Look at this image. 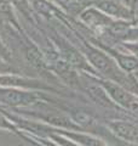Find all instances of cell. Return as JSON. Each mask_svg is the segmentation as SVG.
Returning <instances> with one entry per match:
<instances>
[{
    "instance_id": "1",
    "label": "cell",
    "mask_w": 138,
    "mask_h": 146,
    "mask_svg": "<svg viewBox=\"0 0 138 146\" xmlns=\"http://www.w3.org/2000/svg\"><path fill=\"white\" fill-rule=\"evenodd\" d=\"M103 85L105 90L108 91V94L118 104L122 105L124 107H126L128 110H132V111H137L138 110V101L130 93H127L125 89H122L121 86H119L114 83H104Z\"/></svg>"
},
{
    "instance_id": "2",
    "label": "cell",
    "mask_w": 138,
    "mask_h": 146,
    "mask_svg": "<svg viewBox=\"0 0 138 146\" xmlns=\"http://www.w3.org/2000/svg\"><path fill=\"white\" fill-rule=\"evenodd\" d=\"M110 127L122 139L132 141V143H138V129L135 125L125 122H114L110 124Z\"/></svg>"
},
{
    "instance_id": "3",
    "label": "cell",
    "mask_w": 138,
    "mask_h": 146,
    "mask_svg": "<svg viewBox=\"0 0 138 146\" xmlns=\"http://www.w3.org/2000/svg\"><path fill=\"white\" fill-rule=\"evenodd\" d=\"M3 101H5L9 105L12 106H20V105H29L34 101V98L29 94L20 93L16 90H7L4 91L1 95Z\"/></svg>"
},
{
    "instance_id": "4",
    "label": "cell",
    "mask_w": 138,
    "mask_h": 146,
    "mask_svg": "<svg viewBox=\"0 0 138 146\" xmlns=\"http://www.w3.org/2000/svg\"><path fill=\"white\" fill-rule=\"evenodd\" d=\"M89 57H90V61L92 62V65L97 67L99 71L107 73V74H112L114 72V67L112 65V62H110V60L104 54L97 51V50H90Z\"/></svg>"
},
{
    "instance_id": "5",
    "label": "cell",
    "mask_w": 138,
    "mask_h": 146,
    "mask_svg": "<svg viewBox=\"0 0 138 146\" xmlns=\"http://www.w3.org/2000/svg\"><path fill=\"white\" fill-rule=\"evenodd\" d=\"M98 5L103 9L105 12L110 13V15H115V16H127V11L120 6L119 4H116L113 0H98Z\"/></svg>"
},
{
    "instance_id": "6",
    "label": "cell",
    "mask_w": 138,
    "mask_h": 146,
    "mask_svg": "<svg viewBox=\"0 0 138 146\" xmlns=\"http://www.w3.org/2000/svg\"><path fill=\"white\" fill-rule=\"evenodd\" d=\"M74 119L82 127H92L96 123L95 119L92 118V116H90L89 113H85V112H75Z\"/></svg>"
},
{
    "instance_id": "7",
    "label": "cell",
    "mask_w": 138,
    "mask_h": 146,
    "mask_svg": "<svg viewBox=\"0 0 138 146\" xmlns=\"http://www.w3.org/2000/svg\"><path fill=\"white\" fill-rule=\"evenodd\" d=\"M57 71L61 74L64 79H67L69 83H73V80H75V74L68 65H64V63H58L57 65Z\"/></svg>"
},
{
    "instance_id": "8",
    "label": "cell",
    "mask_w": 138,
    "mask_h": 146,
    "mask_svg": "<svg viewBox=\"0 0 138 146\" xmlns=\"http://www.w3.org/2000/svg\"><path fill=\"white\" fill-rule=\"evenodd\" d=\"M72 136H74L75 139H78L81 144H84L85 146H105L101 140L93 139V138L87 136V135H72Z\"/></svg>"
},
{
    "instance_id": "9",
    "label": "cell",
    "mask_w": 138,
    "mask_h": 146,
    "mask_svg": "<svg viewBox=\"0 0 138 146\" xmlns=\"http://www.w3.org/2000/svg\"><path fill=\"white\" fill-rule=\"evenodd\" d=\"M119 63H120L121 67L125 68L126 71H131L138 66V61L136 58L127 57V56H119Z\"/></svg>"
},
{
    "instance_id": "10",
    "label": "cell",
    "mask_w": 138,
    "mask_h": 146,
    "mask_svg": "<svg viewBox=\"0 0 138 146\" xmlns=\"http://www.w3.org/2000/svg\"><path fill=\"white\" fill-rule=\"evenodd\" d=\"M0 84H9V85H30L28 80L15 78V77H1L0 78Z\"/></svg>"
},
{
    "instance_id": "11",
    "label": "cell",
    "mask_w": 138,
    "mask_h": 146,
    "mask_svg": "<svg viewBox=\"0 0 138 146\" xmlns=\"http://www.w3.org/2000/svg\"><path fill=\"white\" fill-rule=\"evenodd\" d=\"M46 121L55 123V124L58 125H64V127H73L70 123L68 122V119H66L64 117H59V116H51V117H46Z\"/></svg>"
},
{
    "instance_id": "12",
    "label": "cell",
    "mask_w": 138,
    "mask_h": 146,
    "mask_svg": "<svg viewBox=\"0 0 138 146\" xmlns=\"http://www.w3.org/2000/svg\"><path fill=\"white\" fill-rule=\"evenodd\" d=\"M0 13H4V15H11L12 13L11 5L9 4L7 0H0Z\"/></svg>"
},
{
    "instance_id": "13",
    "label": "cell",
    "mask_w": 138,
    "mask_h": 146,
    "mask_svg": "<svg viewBox=\"0 0 138 146\" xmlns=\"http://www.w3.org/2000/svg\"><path fill=\"white\" fill-rule=\"evenodd\" d=\"M35 6L41 12H47V11H50L49 5L45 1H43V0H35Z\"/></svg>"
},
{
    "instance_id": "14",
    "label": "cell",
    "mask_w": 138,
    "mask_h": 146,
    "mask_svg": "<svg viewBox=\"0 0 138 146\" xmlns=\"http://www.w3.org/2000/svg\"><path fill=\"white\" fill-rule=\"evenodd\" d=\"M12 1L15 3L22 11H27V10H28V3H27V0H12Z\"/></svg>"
},
{
    "instance_id": "15",
    "label": "cell",
    "mask_w": 138,
    "mask_h": 146,
    "mask_svg": "<svg viewBox=\"0 0 138 146\" xmlns=\"http://www.w3.org/2000/svg\"><path fill=\"white\" fill-rule=\"evenodd\" d=\"M0 127H1V128H11V125L9 124L7 121L1 115H0Z\"/></svg>"
},
{
    "instance_id": "16",
    "label": "cell",
    "mask_w": 138,
    "mask_h": 146,
    "mask_svg": "<svg viewBox=\"0 0 138 146\" xmlns=\"http://www.w3.org/2000/svg\"><path fill=\"white\" fill-rule=\"evenodd\" d=\"M0 71H1V63H0Z\"/></svg>"
},
{
    "instance_id": "17",
    "label": "cell",
    "mask_w": 138,
    "mask_h": 146,
    "mask_svg": "<svg viewBox=\"0 0 138 146\" xmlns=\"http://www.w3.org/2000/svg\"><path fill=\"white\" fill-rule=\"evenodd\" d=\"M0 49H1V44H0Z\"/></svg>"
}]
</instances>
